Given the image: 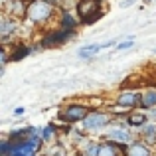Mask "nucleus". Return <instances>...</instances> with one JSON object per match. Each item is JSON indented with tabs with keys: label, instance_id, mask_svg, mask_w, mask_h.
<instances>
[{
	"label": "nucleus",
	"instance_id": "nucleus-1",
	"mask_svg": "<svg viewBox=\"0 0 156 156\" xmlns=\"http://www.w3.org/2000/svg\"><path fill=\"white\" fill-rule=\"evenodd\" d=\"M55 16V6H51L46 0H34L28 4V14L26 20L32 24H46Z\"/></svg>",
	"mask_w": 156,
	"mask_h": 156
},
{
	"label": "nucleus",
	"instance_id": "nucleus-2",
	"mask_svg": "<svg viewBox=\"0 0 156 156\" xmlns=\"http://www.w3.org/2000/svg\"><path fill=\"white\" fill-rule=\"evenodd\" d=\"M91 111L93 109L87 103H67L59 111V117L67 125H75V122H83Z\"/></svg>",
	"mask_w": 156,
	"mask_h": 156
},
{
	"label": "nucleus",
	"instance_id": "nucleus-3",
	"mask_svg": "<svg viewBox=\"0 0 156 156\" xmlns=\"http://www.w3.org/2000/svg\"><path fill=\"white\" fill-rule=\"evenodd\" d=\"M113 122V115L109 113H103V111H95L93 109L91 113L87 115V119H85L83 122H81V126H83L85 133H99V130L107 129V126Z\"/></svg>",
	"mask_w": 156,
	"mask_h": 156
},
{
	"label": "nucleus",
	"instance_id": "nucleus-4",
	"mask_svg": "<svg viewBox=\"0 0 156 156\" xmlns=\"http://www.w3.org/2000/svg\"><path fill=\"white\" fill-rule=\"evenodd\" d=\"M75 36V30H65V28H55V30L48 32L42 40H40V48H55L61 44L69 42Z\"/></svg>",
	"mask_w": 156,
	"mask_h": 156
},
{
	"label": "nucleus",
	"instance_id": "nucleus-5",
	"mask_svg": "<svg viewBox=\"0 0 156 156\" xmlns=\"http://www.w3.org/2000/svg\"><path fill=\"white\" fill-rule=\"evenodd\" d=\"M2 10H4V16L22 20V18H26V14H28V2L26 0H4Z\"/></svg>",
	"mask_w": 156,
	"mask_h": 156
},
{
	"label": "nucleus",
	"instance_id": "nucleus-6",
	"mask_svg": "<svg viewBox=\"0 0 156 156\" xmlns=\"http://www.w3.org/2000/svg\"><path fill=\"white\" fill-rule=\"evenodd\" d=\"M140 95H142V93H138V91L125 89V91L119 93V97H117V101H115V105L130 113V111H134V107L140 105Z\"/></svg>",
	"mask_w": 156,
	"mask_h": 156
},
{
	"label": "nucleus",
	"instance_id": "nucleus-7",
	"mask_svg": "<svg viewBox=\"0 0 156 156\" xmlns=\"http://www.w3.org/2000/svg\"><path fill=\"white\" fill-rule=\"evenodd\" d=\"M133 133H130L129 129H111L109 133L105 134V140H109V142H115V144H119V146H129V144H133Z\"/></svg>",
	"mask_w": 156,
	"mask_h": 156
},
{
	"label": "nucleus",
	"instance_id": "nucleus-8",
	"mask_svg": "<svg viewBox=\"0 0 156 156\" xmlns=\"http://www.w3.org/2000/svg\"><path fill=\"white\" fill-rule=\"evenodd\" d=\"M18 30H20V20L2 14V20H0V36H2V42H6V40L10 38L12 34H16Z\"/></svg>",
	"mask_w": 156,
	"mask_h": 156
},
{
	"label": "nucleus",
	"instance_id": "nucleus-9",
	"mask_svg": "<svg viewBox=\"0 0 156 156\" xmlns=\"http://www.w3.org/2000/svg\"><path fill=\"white\" fill-rule=\"evenodd\" d=\"M115 40H111V42H103V44H91V46H83V48H79L77 50V55L81 57V59H91L93 55H97L101 50H105V48H111V46H115ZM117 48V46H115Z\"/></svg>",
	"mask_w": 156,
	"mask_h": 156
},
{
	"label": "nucleus",
	"instance_id": "nucleus-10",
	"mask_svg": "<svg viewBox=\"0 0 156 156\" xmlns=\"http://www.w3.org/2000/svg\"><path fill=\"white\" fill-rule=\"evenodd\" d=\"M101 10V0H77V12H79V22Z\"/></svg>",
	"mask_w": 156,
	"mask_h": 156
},
{
	"label": "nucleus",
	"instance_id": "nucleus-11",
	"mask_svg": "<svg viewBox=\"0 0 156 156\" xmlns=\"http://www.w3.org/2000/svg\"><path fill=\"white\" fill-rule=\"evenodd\" d=\"M126 121H129V126H133V129H138L140 130L144 125H148L150 122V117L146 111H140V109H134L129 113V117H126Z\"/></svg>",
	"mask_w": 156,
	"mask_h": 156
},
{
	"label": "nucleus",
	"instance_id": "nucleus-12",
	"mask_svg": "<svg viewBox=\"0 0 156 156\" xmlns=\"http://www.w3.org/2000/svg\"><path fill=\"white\" fill-rule=\"evenodd\" d=\"M99 156H126V148L125 146H119L115 142H101L99 146Z\"/></svg>",
	"mask_w": 156,
	"mask_h": 156
},
{
	"label": "nucleus",
	"instance_id": "nucleus-13",
	"mask_svg": "<svg viewBox=\"0 0 156 156\" xmlns=\"http://www.w3.org/2000/svg\"><path fill=\"white\" fill-rule=\"evenodd\" d=\"M126 156H152V148L144 140H134L126 146Z\"/></svg>",
	"mask_w": 156,
	"mask_h": 156
},
{
	"label": "nucleus",
	"instance_id": "nucleus-14",
	"mask_svg": "<svg viewBox=\"0 0 156 156\" xmlns=\"http://www.w3.org/2000/svg\"><path fill=\"white\" fill-rule=\"evenodd\" d=\"M138 109H140V111H146V113H148V111H152V109H156V89L154 87L142 91Z\"/></svg>",
	"mask_w": 156,
	"mask_h": 156
},
{
	"label": "nucleus",
	"instance_id": "nucleus-15",
	"mask_svg": "<svg viewBox=\"0 0 156 156\" xmlns=\"http://www.w3.org/2000/svg\"><path fill=\"white\" fill-rule=\"evenodd\" d=\"M77 22H79V20H77L69 10H65V8H63V10L59 12V24H61L59 28H65V30H75Z\"/></svg>",
	"mask_w": 156,
	"mask_h": 156
},
{
	"label": "nucleus",
	"instance_id": "nucleus-16",
	"mask_svg": "<svg viewBox=\"0 0 156 156\" xmlns=\"http://www.w3.org/2000/svg\"><path fill=\"white\" fill-rule=\"evenodd\" d=\"M140 136H142V140H144L148 146L154 144V142H156V122L150 121L148 125L142 126V129H140Z\"/></svg>",
	"mask_w": 156,
	"mask_h": 156
},
{
	"label": "nucleus",
	"instance_id": "nucleus-17",
	"mask_svg": "<svg viewBox=\"0 0 156 156\" xmlns=\"http://www.w3.org/2000/svg\"><path fill=\"white\" fill-rule=\"evenodd\" d=\"M99 146H101V142L85 140L79 146V156H99Z\"/></svg>",
	"mask_w": 156,
	"mask_h": 156
},
{
	"label": "nucleus",
	"instance_id": "nucleus-18",
	"mask_svg": "<svg viewBox=\"0 0 156 156\" xmlns=\"http://www.w3.org/2000/svg\"><path fill=\"white\" fill-rule=\"evenodd\" d=\"M34 51L30 46H26V44H16V50L10 53V61H20L24 59L26 55H30V53Z\"/></svg>",
	"mask_w": 156,
	"mask_h": 156
},
{
	"label": "nucleus",
	"instance_id": "nucleus-19",
	"mask_svg": "<svg viewBox=\"0 0 156 156\" xmlns=\"http://www.w3.org/2000/svg\"><path fill=\"white\" fill-rule=\"evenodd\" d=\"M40 134H42L44 142H53L55 140V134H57V126L53 125V122H48V125L40 130Z\"/></svg>",
	"mask_w": 156,
	"mask_h": 156
},
{
	"label": "nucleus",
	"instance_id": "nucleus-20",
	"mask_svg": "<svg viewBox=\"0 0 156 156\" xmlns=\"http://www.w3.org/2000/svg\"><path fill=\"white\" fill-rule=\"evenodd\" d=\"M46 156H67V148H65L61 142H53V144L48 146Z\"/></svg>",
	"mask_w": 156,
	"mask_h": 156
},
{
	"label": "nucleus",
	"instance_id": "nucleus-21",
	"mask_svg": "<svg viewBox=\"0 0 156 156\" xmlns=\"http://www.w3.org/2000/svg\"><path fill=\"white\" fill-rule=\"evenodd\" d=\"M105 16V10L103 8H101V10H97V12H93L91 16H89V18H85V20H81L79 24H83V26H91V24H95V22H99L101 18H103Z\"/></svg>",
	"mask_w": 156,
	"mask_h": 156
},
{
	"label": "nucleus",
	"instance_id": "nucleus-22",
	"mask_svg": "<svg viewBox=\"0 0 156 156\" xmlns=\"http://www.w3.org/2000/svg\"><path fill=\"white\" fill-rule=\"evenodd\" d=\"M130 48H134V40H125V42L117 44V48H115V50H117V51H122V50H130Z\"/></svg>",
	"mask_w": 156,
	"mask_h": 156
},
{
	"label": "nucleus",
	"instance_id": "nucleus-23",
	"mask_svg": "<svg viewBox=\"0 0 156 156\" xmlns=\"http://www.w3.org/2000/svg\"><path fill=\"white\" fill-rule=\"evenodd\" d=\"M134 2H138V0H122V2H121V6H122V8H129V6H133Z\"/></svg>",
	"mask_w": 156,
	"mask_h": 156
},
{
	"label": "nucleus",
	"instance_id": "nucleus-24",
	"mask_svg": "<svg viewBox=\"0 0 156 156\" xmlns=\"http://www.w3.org/2000/svg\"><path fill=\"white\" fill-rule=\"evenodd\" d=\"M46 2H50L51 6H61V4H63V0H46Z\"/></svg>",
	"mask_w": 156,
	"mask_h": 156
},
{
	"label": "nucleus",
	"instance_id": "nucleus-25",
	"mask_svg": "<svg viewBox=\"0 0 156 156\" xmlns=\"http://www.w3.org/2000/svg\"><path fill=\"white\" fill-rule=\"evenodd\" d=\"M148 117H150V121H152V122H156V109L148 111Z\"/></svg>",
	"mask_w": 156,
	"mask_h": 156
},
{
	"label": "nucleus",
	"instance_id": "nucleus-26",
	"mask_svg": "<svg viewBox=\"0 0 156 156\" xmlns=\"http://www.w3.org/2000/svg\"><path fill=\"white\" fill-rule=\"evenodd\" d=\"M14 115H16V117H20V115H24V107H18V109H14Z\"/></svg>",
	"mask_w": 156,
	"mask_h": 156
},
{
	"label": "nucleus",
	"instance_id": "nucleus-27",
	"mask_svg": "<svg viewBox=\"0 0 156 156\" xmlns=\"http://www.w3.org/2000/svg\"><path fill=\"white\" fill-rule=\"evenodd\" d=\"M26 2H28V4H30V2H34V0H26Z\"/></svg>",
	"mask_w": 156,
	"mask_h": 156
},
{
	"label": "nucleus",
	"instance_id": "nucleus-28",
	"mask_svg": "<svg viewBox=\"0 0 156 156\" xmlns=\"http://www.w3.org/2000/svg\"><path fill=\"white\" fill-rule=\"evenodd\" d=\"M154 53H156V48H154Z\"/></svg>",
	"mask_w": 156,
	"mask_h": 156
},
{
	"label": "nucleus",
	"instance_id": "nucleus-29",
	"mask_svg": "<svg viewBox=\"0 0 156 156\" xmlns=\"http://www.w3.org/2000/svg\"><path fill=\"white\" fill-rule=\"evenodd\" d=\"M101 2H103V0H101Z\"/></svg>",
	"mask_w": 156,
	"mask_h": 156
},
{
	"label": "nucleus",
	"instance_id": "nucleus-30",
	"mask_svg": "<svg viewBox=\"0 0 156 156\" xmlns=\"http://www.w3.org/2000/svg\"><path fill=\"white\" fill-rule=\"evenodd\" d=\"M148 2H150V0H148Z\"/></svg>",
	"mask_w": 156,
	"mask_h": 156
}]
</instances>
